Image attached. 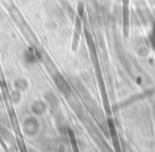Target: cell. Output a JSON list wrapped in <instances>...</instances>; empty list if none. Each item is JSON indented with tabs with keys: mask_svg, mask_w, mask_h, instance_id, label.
<instances>
[{
	"mask_svg": "<svg viewBox=\"0 0 155 152\" xmlns=\"http://www.w3.org/2000/svg\"><path fill=\"white\" fill-rule=\"evenodd\" d=\"M53 80H54V83H55L56 87L58 88L61 93L64 95L65 97H69L71 94V88L69 86V84L67 83V81L65 80V78L63 77L61 73H56L55 75L53 76Z\"/></svg>",
	"mask_w": 155,
	"mask_h": 152,
	"instance_id": "6da1fadb",
	"label": "cell"
},
{
	"mask_svg": "<svg viewBox=\"0 0 155 152\" xmlns=\"http://www.w3.org/2000/svg\"><path fill=\"white\" fill-rule=\"evenodd\" d=\"M39 123L36 118L28 117L24 121V132L29 136H33L38 132Z\"/></svg>",
	"mask_w": 155,
	"mask_h": 152,
	"instance_id": "7a4b0ae2",
	"label": "cell"
},
{
	"mask_svg": "<svg viewBox=\"0 0 155 152\" xmlns=\"http://www.w3.org/2000/svg\"><path fill=\"white\" fill-rule=\"evenodd\" d=\"M41 59V54L35 48H29L27 52L25 53V60L29 63V64H33L36 63L37 61Z\"/></svg>",
	"mask_w": 155,
	"mask_h": 152,
	"instance_id": "3957f363",
	"label": "cell"
},
{
	"mask_svg": "<svg viewBox=\"0 0 155 152\" xmlns=\"http://www.w3.org/2000/svg\"><path fill=\"white\" fill-rule=\"evenodd\" d=\"M31 110H32V112L35 115H41V114L45 113L46 110H47V103L41 100H36L32 103Z\"/></svg>",
	"mask_w": 155,
	"mask_h": 152,
	"instance_id": "277c9868",
	"label": "cell"
},
{
	"mask_svg": "<svg viewBox=\"0 0 155 152\" xmlns=\"http://www.w3.org/2000/svg\"><path fill=\"white\" fill-rule=\"evenodd\" d=\"M14 85H15V87L18 88V90H25L28 88V82L26 81V79H17L14 82Z\"/></svg>",
	"mask_w": 155,
	"mask_h": 152,
	"instance_id": "5b68a950",
	"label": "cell"
},
{
	"mask_svg": "<svg viewBox=\"0 0 155 152\" xmlns=\"http://www.w3.org/2000/svg\"><path fill=\"white\" fill-rule=\"evenodd\" d=\"M46 99H47V101L50 103V105H52V106H55V105H58V99H56L55 95L52 94V93H47V94L45 95Z\"/></svg>",
	"mask_w": 155,
	"mask_h": 152,
	"instance_id": "8992f818",
	"label": "cell"
}]
</instances>
